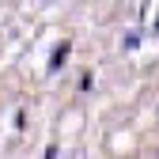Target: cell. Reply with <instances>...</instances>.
<instances>
[{"mask_svg": "<svg viewBox=\"0 0 159 159\" xmlns=\"http://www.w3.org/2000/svg\"><path fill=\"white\" fill-rule=\"evenodd\" d=\"M68 49H72L68 42H65V46H57V53H53V61H49V68H53V72H57V68H61V65L68 61Z\"/></svg>", "mask_w": 159, "mask_h": 159, "instance_id": "cell-1", "label": "cell"}]
</instances>
